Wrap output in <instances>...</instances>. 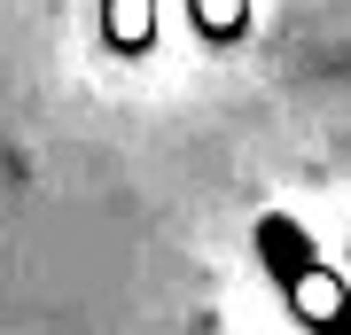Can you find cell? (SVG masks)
Here are the masks:
<instances>
[{
    "label": "cell",
    "instance_id": "obj_1",
    "mask_svg": "<svg viewBox=\"0 0 351 335\" xmlns=\"http://www.w3.org/2000/svg\"><path fill=\"white\" fill-rule=\"evenodd\" d=\"M258 258H265V273L281 281L289 312H297L313 335H351V273H328V265L313 258V234H304L297 219L265 211L258 219Z\"/></svg>",
    "mask_w": 351,
    "mask_h": 335
}]
</instances>
